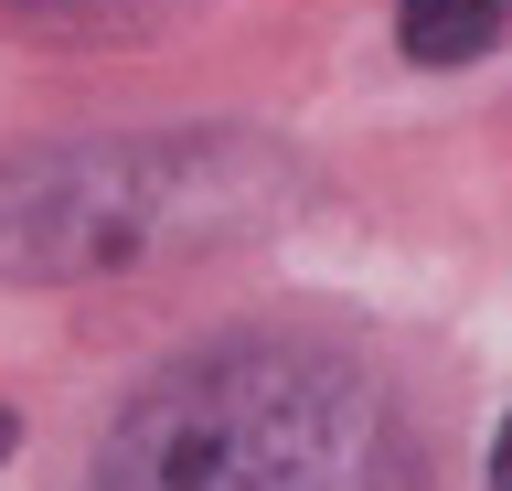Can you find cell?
<instances>
[{"mask_svg":"<svg viewBox=\"0 0 512 491\" xmlns=\"http://www.w3.org/2000/svg\"><path fill=\"white\" fill-rule=\"evenodd\" d=\"M86 491H416V449L352 363L203 342L118 406Z\"/></svg>","mask_w":512,"mask_h":491,"instance_id":"cell-1","label":"cell"},{"mask_svg":"<svg viewBox=\"0 0 512 491\" xmlns=\"http://www.w3.org/2000/svg\"><path fill=\"white\" fill-rule=\"evenodd\" d=\"M299 193L267 139L150 129V139H54L0 161V278H118L256 235Z\"/></svg>","mask_w":512,"mask_h":491,"instance_id":"cell-2","label":"cell"},{"mask_svg":"<svg viewBox=\"0 0 512 491\" xmlns=\"http://www.w3.org/2000/svg\"><path fill=\"white\" fill-rule=\"evenodd\" d=\"M512 22V0H395V43H406L416 65H470L491 54Z\"/></svg>","mask_w":512,"mask_h":491,"instance_id":"cell-3","label":"cell"},{"mask_svg":"<svg viewBox=\"0 0 512 491\" xmlns=\"http://www.w3.org/2000/svg\"><path fill=\"white\" fill-rule=\"evenodd\" d=\"M171 11H192V0H11V22L43 43H128V33H160Z\"/></svg>","mask_w":512,"mask_h":491,"instance_id":"cell-4","label":"cell"},{"mask_svg":"<svg viewBox=\"0 0 512 491\" xmlns=\"http://www.w3.org/2000/svg\"><path fill=\"white\" fill-rule=\"evenodd\" d=\"M491 491H512V417H502V438H491Z\"/></svg>","mask_w":512,"mask_h":491,"instance_id":"cell-5","label":"cell"},{"mask_svg":"<svg viewBox=\"0 0 512 491\" xmlns=\"http://www.w3.org/2000/svg\"><path fill=\"white\" fill-rule=\"evenodd\" d=\"M11 438H22V417H11V406H0V459H11Z\"/></svg>","mask_w":512,"mask_h":491,"instance_id":"cell-6","label":"cell"}]
</instances>
